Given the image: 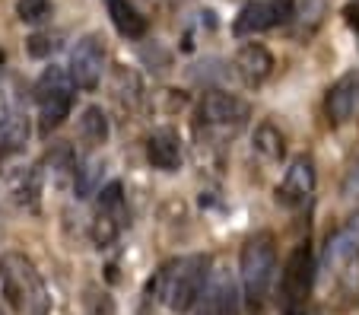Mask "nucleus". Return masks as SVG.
<instances>
[{"label": "nucleus", "mask_w": 359, "mask_h": 315, "mask_svg": "<svg viewBox=\"0 0 359 315\" xmlns=\"http://www.w3.org/2000/svg\"><path fill=\"white\" fill-rule=\"evenodd\" d=\"M248 118L251 105L223 89H207L197 102V130L210 134V138H232L248 124Z\"/></svg>", "instance_id": "39448f33"}, {"label": "nucleus", "mask_w": 359, "mask_h": 315, "mask_svg": "<svg viewBox=\"0 0 359 315\" xmlns=\"http://www.w3.org/2000/svg\"><path fill=\"white\" fill-rule=\"evenodd\" d=\"M105 7H109L111 22H115V29L124 39H143L147 35V16L130 0H105Z\"/></svg>", "instance_id": "dca6fc26"}, {"label": "nucleus", "mask_w": 359, "mask_h": 315, "mask_svg": "<svg viewBox=\"0 0 359 315\" xmlns=\"http://www.w3.org/2000/svg\"><path fill=\"white\" fill-rule=\"evenodd\" d=\"M57 48H61V39H57V35L39 32V35H32V39L26 41V51L32 58H48V55H55Z\"/></svg>", "instance_id": "4be33fe9"}, {"label": "nucleus", "mask_w": 359, "mask_h": 315, "mask_svg": "<svg viewBox=\"0 0 359 315\" xmlns=\"http://www.w3.org/2000/svg\"><path fill=\"white\" fill-rule=\"evenodd\" d=\"M255 150H258L261 156L267 159V163H280V159L286 156V138H283V130H280L273 121L258 124V130H255Z\"/></svg>", "instance_id": "f3484780"}, {"label": "nucleus", "mask_w": 359, "mask_h": 315, "mask_svg": "<svg viewBox=\"0 0 359 315\" xmlns=\"http://www.w3.org/2000/svg\"><path fill=\"white\" fill-rule=\"evenodd\" d=\"M321 267H325L327 277H334L337 283L359 281V210L327 239L325 264Z\"/></svg>", "instance_id": "6e6552de"}, {"label": "nucleus", "mask_w": 359, "mask_h": 315, "mask_svg": "<svg viewBox=\"0 0 359 315\" xmlns=\"http://www.w3.org/2000/svg\"><path fill=\"white\" fill-rule=\"evenodd\" d=\"M80 134H83V140H86L89 147H99V144L109 140V118H105V112H102L99 105H89V109L83 112Z\"/></svg>", "instance_id": "6ab92c4d"}, {"label": "nucleus", "mask_w": 359, "mask_h": 315, "mask_svg": "<svg viewBox=\"0 0 359 315\" xmlns=\"http://www.w3.org/2000/svg\"><path fill=\"white\" fill-rule=\"evenodd\" d=\"M325 112L331 124H344L350 121L353 115L359 112V70H350L340 80L331 83L325 96Z\"/></svg>", "instance_id": "f8f14e48"}, {"label": "nucleus", "mask_w": 359, "mask_h": 315, "mask_svg": "<svg viewBox=\"0 0 359 315\" xmlns=\"http://www.w3.org/2000/svg\"><path fill=\"white\" fill-rule=\"evenodd\" d=\"M16 16L29 26L35 22H45L51 16V0H16Z\"/></svg>", "instance_id": "412c9836"}, {"label": "nucleus", "mask_w": 359, "mask_h": 315, "mask_svg": "<svg viewBox=\"0 0 359 315\" xmlns=\"http://www.w3.org/2000/svg\"><path fill=\"white\" fill-rule=\"evenodd\" d=\"M83 315H118V306L109 290H102L99 283H86L83 287Z\"/></svg>", "instance_id": "aec40b11"}, {"label": "nucleus", "mask_w": 359, "mask_h": 315, "mask_svg": "<svg viewBox=\"0 0 359 315\" xmlns=\"http://www.w3.org/2000/svg\"><path fill=\"white\" fill-rule=\"evenodd\" d=\"M147 159L153 169H163V172H175L182 169V159H184V147L182 138H178L175 128H156L149 134L147 140Z\"/></svg>", "instance_id": "4468645a"}, {"label": "nucleus", "mask_w": 359, "mask_h": 315, "mask_svg": "<svg viewBox=\"0 0 359 315\" xmlns=\"http://www.w3.org/2000/svg\"><path fill=\"white\" fill-rule=\"evenodd\" d=\"M315 194V159L312 156H296L286 169L283 182L277 185V204L286 210H299L312 201Z\"/></svg>", "instance_id": "9b49d317"}, {"label": "nucleus", "mask_w": 359, "mask_h": 315, "mask_svg": "<svg viewBox=\"0 0 359 315\" xmlns=\"http://www.w3.org/2000/svg\"><path fill=\"white\" fill-rule=\"evenodd\" d=\"M74 80L64 67L51 64V67L41 70V76L35 80L32 86V96L35 105H39V121H41V134H51L55 128H61L64 118L70 115L74 109Z\"/></svg>", "instance_id": "20e7f679"}, {"label": "nucleus", "mask_w": 359, "mask_h": 315, "mask_svg": "<svg viewBox=\"0 0 359 315\" xmlns=\"http://www.w3.org/2000/svg\"><path fill=\"white\" fill-rule=\"evenodd\" d=\"M325 13H327V0H302V4H296L292 22H296V35H299V39H309V35L321 26Z\"/></svg>", "instance_id": "a211bd4d"}, {"label": "nucleus", "mask_w": 359, "mask_h": 315, "mask_svg": "<svg viewBox=\"0 0 359 315\" xmlns=\"http://www.w3.org/2000/svg\"><path fill=\"white\" fill-rule=\"evenodd\" d=\"M0 67H4V51H0Z\"/></svg>", "instance_id": "393cba45"}, {"label": "nucleus", "mask_w": 359, "mask_h": 315, "mask_svg": "<svg viewBox=\"0 0 359 315\" xmlns=\"http://www.w3.org/2000/svg\"><path fill=\"white\" fill-rule=\"evenodd\" d=\"M0 287H4L7 302L20 315H48L51 312V296H48V287H45V281H41L39 267L22 252L0 255Z\"/></svg>", "instance_id": "f03ea898"}, {"label": "nucleus", "mask_w": 359, "mask_h": 315, "mask_svg": "<svg viewBox=\"0 0 359 315\" xmlns=\"http://www.w3.org/2000/svg\"><path fill=\"white\" fill-rule=\"evenodd\" d=\"M315 287V255L309 242L292 248V255L283 264V277H280V300H283L286 315L305 312V300Z\"/></svg>", "instance_id": "0eeeda50"}, {"label": "nucleus", "mask_w": 359, "mask_h": 315, "mask_svg": "<svg viewBox=\"0 0 359 315\" xmlns=\"http://www.w3.org/2000/svg\"><path fill=\"white\" fill-rule=\"evenodd\" d=\"M93 210V223H89V236H93L95 248H109L121 239L124 227H128V201H124V185L121 182H109L99 188Z\"/></svg>", "instance_id": "423d86ee"}, {"label": "nucleus", "mask_w": 359, "mask_h": 315, "mask_svg": "<svg viewBox=\"0 0 359 315\" xmlns=\"http://www.w3.org/2000/svg\"><path fill=\"white\" fill-rule=\"evenodd\" d=\"M238 277H242V290L248 296L251 306H261L267 300L277 277V239L273 233H255L245 239L242 252H238Z\"/></svg>", "instance_id": "7ed1b4c3"}, {"label": "nucleus", "mask_w": 359, "mask_h": 315, "mask_svg": "<svg viewBox=\"0 0 359 315\" xmlns=\"http://www.w3.org/2000/svg\"><path fill=\"white\" fill-rule=\"evenodd\" d=\"M102 70H105V45H102V35L89 32V35H83L74 45V51H70L67 74H70V80H74V86L93 93L102 80Z\"/></svg>", "instance_id": "9d476101"}, {"label": "nucleus", "mask_w": 359, "mask_h": 315, "mask_svg": "<svg viewBox=\"0 0 359 315\" xmlns=\"http://www.w3.org/2000/svg\"><path fill=\"white\" fill-rule=\"evenodd\" d=\"M340 198L344 201H356L359 198V159L346 169L344 182H340Z\"/></svg>", "instance_id": "5701e85b"}, {"label": "nucleus", "mask_w": 359, "mask_h": 315, "mask_svg": "<svg viewBox=\"0 0 359 315\" xmlns=\"http://www.w3.org/2000/svg\"><path fill=\"white\" fill-rule=\"evenodd\" d=\"M232 70L238 74V80H242L245 86H261V83L273 74V58H271V51H267L264 45L248 41V45H242V48L236 51Z\"/></svg>", "instance_id": "2eb2a0df"}, {"label": "nucleus", "mask_w": 359, "mask_h": 315, "mask_svg": "<svg viewBox=\"0 0 359 315\" xmlns=\"http://www.w3.org/2000/svg\"><path fill=\"white\" fill-rule=\"evenodd\" d=\"M346 22L359 32V7H346Z\"/></svg>", "instance_id": "b1692460"}, {"label": "nucleus", "mask_w": 359, "mask_h": 315, "mask_svg": "<svg viewBox=\"0 0 359 315\" xmlns=\"http://www.w3.org/2000/svg\"><path fill=\"white\" fill-rule=\"evenodd\" d=\"M207 281H210V255H182V258L165 261L153 274L149 293L156 296L169 312L184 315L194 309Z\"/></svg>", "instance_id": "f257e3e1"}, {"label": "nucleus", "mask_w": 359, "mask_h": 315, "mask_svg": "<svg viewBox=\"0 0 359 315\" xmlns=\"http://www.w3.org/2000/svg\"><path fill=\"white\" fill-rule=\"evenodd\" d=\"M292 13H296V0H251L232 20V35L236 39H251V35L290 26Z\"/></svg>", "instance_id": "1a4fd4ad"}, {"label": "nucleus", "mask_w": 359, "mask_h": 315, "mask_svg": "<svg viewBox=\"0 0 359 315\" xmlns=\"http://www.w3.org/2000/svg\"><path fill=\"white\" fill-rule=\"evenodd\" d=\"M194 309V315H238V290L232 283V277L217 274L213 281H207Z\"/></svg>", "instance_id": "ddd939ff"}]
</instances>
